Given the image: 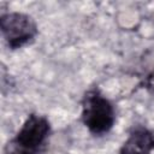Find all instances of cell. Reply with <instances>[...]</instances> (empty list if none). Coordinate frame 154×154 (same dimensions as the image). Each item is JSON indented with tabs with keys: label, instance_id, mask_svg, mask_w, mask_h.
<instances>
[{
	"label": "cell",
	"instance_id": "cell-1",
	"mask_svg": "<svg viewBox=\"0 0 154 154\" xmlns=\"http://www.w3.org/2000/svg\"><path fill=\"white\" fill-rule=\"evenodd\" d=\"M52 134L46 116L30 113L17 134L5 144L2 154H41Z\"/></svg>",
	"mask_w": 154,
	"mask_h": 154
},
{
	"label": "cell",
	"instance_id": "cell-2",
	"mask_svg": "<svg viewBox=\"0 0 154 154\" xmlns=\"http://www.w3.org/2000/svg\"><path fill=\"white\" fill-rule=\"evenodd\" d=\"M81 120L91 135H106L116 123L114 106L99 89H89L82 97Z\"/></svg>",
	"mask_w": 154,
	"mask_h": 154
},
{
	"label": "cell",
	"instance_id": "cell-3",
	"mask_svg": "<svg viewBox=\"0 0 154 154\" xmlns=\"http://www.w3.org/2000/svg\"><path fill=\"white\" fill-rule=\"evenodd\" d=\"M0 30L12 51L31 43L38 35V25L34 17L18 11L5 12L0 16Z\"/></svg>",
	"mask_w": 154,
	"mask_h": 154
},
{
	"label": "cell",
	"instance_id": "cell-4",
	"mask_svg": "<svg viewBox=\"0 0 154 154\" xmlns=\"http://www.w3.org/2000/svg\"><path fill=\"white\" fill-rule=\"evenodd\" d=\"M119 154H154V132L142 125L132 128L120 146Z\"/></svg>",
	"mask_w": 154,
	"mask_h": 154
}]
</instances>
